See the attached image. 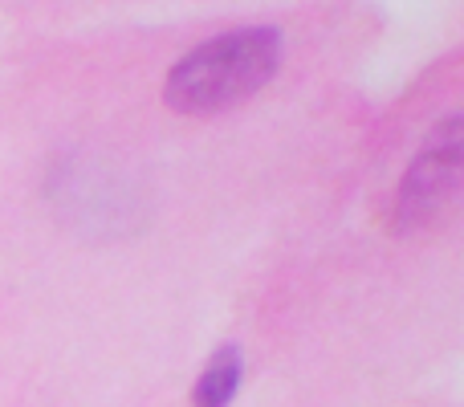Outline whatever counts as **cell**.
<instances>
[{"instance_id":"obj_1","label":"cell","mask_w":464,"mask_h":407,"mask_svg":"<svg viewBox=\"0 0 464 407\" xmlns=\"http://www.w3.org/2000/svg\"><path fill=\"white\" fill-rule=\"evenodd\" d=\"M281 33L237 29L204 41L200 49L171 65L163 82V102L179 114H217L245 102L277 73Z\"/></svg>"},{"instance_id":"obj_2","label":"cell","mask_w":464,"mask_h":407,"mask_svg":"<svg viewBox=\"0 0 464 407\" xmlns=\"http://www.w3.org/2000/svg\"><path fill=\"white\" fill-rule=\"evenodd\" d=\"M45 196L62 212L70 228L86 232L94 240L130 237L143 228V192L122 171L86 155H65L45 179Z\"/></svg>"},{"instance_id":"obj_3","label":"cell","mask_w":464,"mask_h":407,"mask_svg":"<svg viewBox=\"0 0 464 407\" xmlns=\"http://www.w3.org/2000/svg\"><path fill=\"white\" fill-rule=\"evenodd\" d=\"M460 155H464V127L460 119H444L424 139L420 155L411 160L400 192H395V228L420 232L449 212L460 184Z\"/></svg>"},{"instance_id":"obj_4","label":"cell","mask_w":464,"mask_h":407,"mask_svg":"<svg viewBox=\"0 0 464 407\" xmlns=\"http://www.w3.org/2000/svg\"><path fill=\"white\" fill-rule=\"evenodd\" d=\"M240 387V351L237 346H220L217 354L208 359L204 375L196 379L192 403L196 407H225Z\"/></svg>"}]
</instances>
